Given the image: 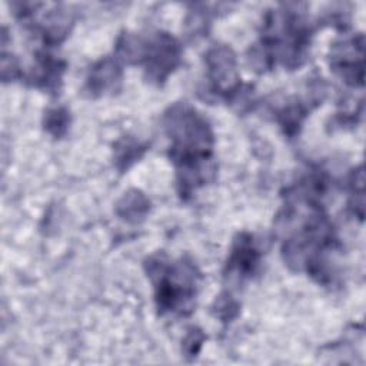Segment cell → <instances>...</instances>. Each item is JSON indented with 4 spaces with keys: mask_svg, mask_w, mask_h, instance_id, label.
I'll use <instances>...</instances> for the list:
<instances>
[{
    "mask_svg": "<svg viewBox=\"0 0 366 366\" xmlns=\"http://www.w3.org/2000/svg\"><path fill=\"white\" fill-rule=\"evenodd\" d=\"M147 273L154 282L156 303L160 313H180L192 310L196 296L197 272L190 262L172 264L164 256L156 254L146 263Z\"/></svg>",
    "mask_w": 366,
    "mask_h": 366,
    "instance_id": "obj_1",
    "label": "cell"
},
{
    "mask_svg": "<svg viewBox=\"0 0 366 366\" xmlns=\"http://www.w3.org/2000/svg\"><path fill=\"white\" fill-rule=\"evenodd\" d=\"M140 60L144 63L147 77L160 83L177 66L180 60V44L173 36L157 33L143 44Z\"/></svg>",
    "mask_w": 366,
    "mask_h": 366,
    "instance_id": "obj_2",
    "label": "cell"
},
{
    "mask_svg": "<svg viewBox=\"0 0 366 366\" xmlns=\"http://www.w3.org/2000/svg\"><path fill=\"white\" fill-rule=\"evenodd\" d=\"M365 41L363 36H355L336 41L330 49V67L346 83L362 86L365 79Z\"/></svg>",
    "mask_w": 366,
    "mask_h": 366,
    "instance_id": "obj_3",
    "label": "cell"
},
{
    "mask_svg": "<svg viewBox=\"0 0 366 366\" xmlns=\"http://www.w3.org/2000/svg\"><path fill=\"white\" fill-rule=\"evenodd\" d=\"M206 64L213 90L219 94H227L230 99L240 87L233 50L224 44L213 46L206 54Z\"/></svg>",
    "mask_w": 366,
    "mask_h": 366,
    "instance_id": "obj_4",
    "label": "cell"
},
{
    "mask_svg": "<svg viewBox=\"0 0 366 366\" xmlns=\"http://www.w3.org/2000/svg\"><path fill=\"white\" fill-rule=\"evenodd\" d=\"M259 264V252L254 247L253 237L250 234L242 233L233 243L230 257L227 260L226 276L229 279L250 277Z\"/></svg>",
    "mask_w": 366,
    "mask_h": 366,
    "instance_id": "obj_5",
    "label": "cell"
},
{
    "mask_svg": "<svg viewBox=\"0 0 366 366\" xmlns=\"http://www.w3.org/2000/svg\"><path fill=\"white\" fill-rule=\"evenodd\" d=\"M122 73L116 60L103 59L93 66L90 70L87 86L90 93H104L109 89H113L117 81H120Z\"/></svg>",
    "mask_w": 366,
    "mask_h": 366,
    "instance_id": "obj_6",
    "label": "cell"
},
{
    "mask_svg": "<svg viewBox=\"0 0 366 366\" xmlns=\"http://www.w3.org/2000/svg\"><path fill=\"white\" fill-rule=\"evenodd\" d=\"M119 214L126 220L137 222L143 219L146 212L149 210V200L137 190H132L123 196L117 206Z\"/></svg>",
    "mask_w": 366,
    "mask_h": 366,
    "instance_id": "obj_7",
    "label": "cell"
},
{
    "mask_svg": "<svg viewBox=\"0 0 366 366\" xmlns=\"http://www.w3.org/2000/svg\"><path fill=\"white\" fill-rule=\"evenodd\" d=\"M69 126V112L63 107L51 109L44 116V127L56 137L64 134Z\"/></svg>",
    "mask_w": 366,
    "mask_h": 366,
    "instance_id": "obj_8",
    "label": "cell"
},
{
    "mask_svg": "<svg viewBox=\"0 0 366 366\" xmlns=\"http://www.w3.org/2000/svg\"><path fill=\"white\" fill-rule=\"evenodd\" d=\"M144 149L132 140H124L122 143V146L119 149H116V162L117 163H123L122 167H127L132 162H134L136 159H139L140 152H143Z\"/></svg>",
    "mask_w": 366,
    "mask_h": 366,
    "instance_id": "obj_9",
    "label": "cell"
},
{
    "mask_svg": "<svg viewBox=\"0 0 366 366\" xmlns=\"http://www.w3.org/2000/svg\"><path fill=\"white\" fill-rule=\"evenodd\" d=\"M202 342H203V335H202L199 330H192V332L186 336V339H184V342H183L184 352H186L187 355H190V356H194V355L199 352V349H200V346H202Z\"/></svg>",
    "mask_w": 366,
    "mask_h": 366,
    "instance_id": "obj_10",
    "label": "cell"
}]
</instances>
